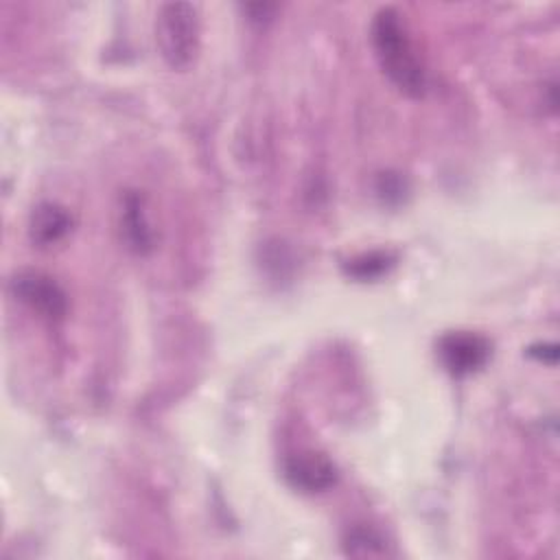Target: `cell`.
<instances>
[{"mask_svg": "<svg viewBox=\"0 0 560 560\" xmlns=\"http://www.w3.org/2000/svg\"><path fill=\"white\" fill-rule=\"evenodd\" d=\"M370 39H372V48L378 59V66L387 74V79L405 96H411V98L424 96L427 70L396 9L383 7L376 11L370 26Z\"/></svg>", "mask_w": 560, "mask_h": 560, "instance_id": "1", "label": "cell"}, {"mask_svg": "<svg viewBox=\"0 0 560 560\" xmlns=\"http://www.w3.org/2000/svg\"><path fill=\"white\" fill-rule=\"evenodd\" d=\"M155 44L173 70H188L201 48L199 9L190 2H166L155 13Z\"/></svg>", "mask_w": 560, "mask_h": 560, "instance_id": "2", "label": "cell"}, {"mask_svg": "<svg viewBox=\"0 0 560 560\" xmlns=\"http://www.w3.org/2000/svg\"><path fill=\"white\" fill-rule=\"evenodd\" d=\"M9 291L15 300L46 319H61L68 311L66 291L44 271L22 269L9 280Z\"/></svg>", "mask_w": 560, "mask_h": 560, "instance_id": "3", "label": "cell"}, {"mask_svg": "<svg viewBox=\"0 0 560 560\" xmlns=\"http://www.w3.org/2000/svg\"><path fill=\"white\" fill-rule=\"evenodd\" d=\"M438 354L453 376H468L488 363L490 341L470 330H453L440 337Z\"/></svg>", "mask_w": 560, "mask_h": 560, "instance_id": "4", "label": "cell"}, {"mask_svg": "<svg viewBox=\"0 0 560 560\" xmlns=\"http://www.w3.org/2000/svg\"><path fill=\"white\" fill-rule=\"evenodd\" d=\"M282 475L293 490L304 494L326 492L337 483V466L317 451L291 453L282 464Z\"/></svg>", "mask_w": 560, "mask_h": 560, "instance_id": "5", "label": "cell"}, {"mask_svg": "<svg viewBox=\"0 0 560 560\" xmlns=\"http://www.w3.org/2000/svg\"><path fill=\"white\" fill-rule=\"evenodd\" d=\"M72 230L70 212L52 201H42L33 208L28 219V238L37 247L59 243Z\"/></svg>", "mask_w": 560, "mask_h": 560, "instance_id": "6", "label": "cell"}, {"mask_svg": "<svg viewBox=\"0 0 560 560\" xmlns=\"http://www.w3.org/2000/svg\"><path fill=\"white\" fill-rule=\"evenodd\" d=\"M120 230L127 247L136 254H149L153 249V230L147 221L142 197L136 192H127L122 201Z\"/></svg>", "mask_w": 560, "mask_h": 560, "instance_id": "7", "label": "cell"}, {"mask_svg": "<svg viewBox=\"0 0 560 560\" xmlns=\"http://www.w3.org/2000/svg\"><path fill=\"white\" fill-rule=\"evenodd\" d=\"M343 547L348 556L354 558H383L389 556L387 549V540L372 527H352L348 529L346 538H343Z\"/></svg>", "mask_w": 560, "mask_h": 560, "instance_id": "8", "label": "cell"}, {"mask_svg": "<svg viewBox=\"0 0 560 560\" xmlns=\"http://www.w3.org/2000/svg\"><path fill=\"white\" fill-rule=\"evenodd\" d=\"M394 267V256L387 252H368L361 254L346 265V273L365 282V280H376L383 273H387Z\"/></svg>", "mask_w": 560, "mask_h": 560, "instance_id": "9", "label": "cell"}, {"mask_svg": "<svg viewBox=\"0 0 560 560\" xmlns=\"http://www.w3.org/2000/svg\"><path fill=\"white\" fill-rule=\"evenodd\" d=\"M407 186L405 179L398 173H383L378 179V192L385 197V201H400Z\"/></svg>", "mask_w": 560, "mask_h": 560, "instance_id": "10", "label": "cell"}, {"mask_svg": "<svg viewBox=\"0 0 560 560\" xmlns=\"http://www.w3.org/2000/svg\"><path fill=\"white\" fill-rule=\"evenodd\" d=\"M529 354L547 365H556L558 361V346L556 343H538L529 348Z\"/></svg>", "mask_w": 560, "mask_h": 560, "instance_id": "11", "label": "cell"}]
</instances>
